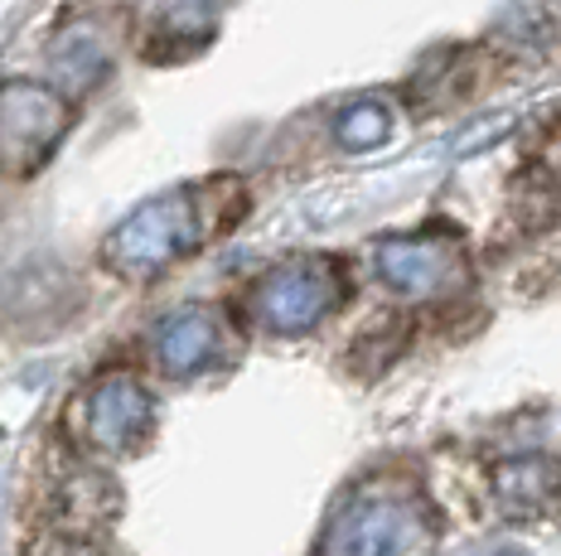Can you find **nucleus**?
<instances>
[{"instance_id":"obj_2","label":"nucleus","mask_w":561,"mask_h":556,"mask_svg":"<svg viewBox=\"0 0 561 556\" xmlns=\"http://www.w3.org/2000/svg\"><path fill=\"white\" fill-rule=\"evenodd\" d=\"M334 300H339V266L324 257H296L262 276V286L252 291V315L262 329L280 334V339H296V334H310L330 315Z\"/></svg>"},{"instance_id":"obj_5","label":"nucleus","mask_w":561,"mask_h":556,"mask_svg":"<svg viewBox=\"0 0 561 556\" xmlns=\"http://www.w3.org/2000/svg\"><path fill=\"white\" fill-rule=\"evenodd\" d=\"M378 276L407 300H440L460 291L470 266L450 238H388L378 247Z\"/></svg>"},{"instance_id":"obj_3","label":"nucleus","mask_w":561,"mask_h":556,"mask_svg":"<svg viewBox=\"0 0 561 556\" xmlns=\"http://www.w3.org/2000/svg\"><path fill=\"white\" fill-rule=\"evenodd\" d=\"M426 508L407 494H364L334 518L330 528V556H412L426 547Z\"/></svg>"},{"instance_id":"obj_7","label":"nucleus","mask_w":561,"mask_h":556,"mask_svg":"<svg viewBox=\"0 0 561 556\" xmlns=\"http://www.w3.org/2000/svg\"><path fill=\"white\" fill-rule=\"evenodd\" d=\"M150 354H156L160 373L165 378H194L224 354V329H218V315L204 305H184L174 315L160 320L156 339H150Z\"/></svg>"},{"instance_id":"obj_10","label":"nucleus","mask_w":561,"mask_h":556,"mask_svg":"<svg viewBox=\"0 0 561 556\" xmlns=\"http://www.w3.org/2000/svg\"><path fill=\"white\" fill-rule=\"evenodd\" d=\"M392 136V112L382 107V102H348L344 112L334 117V141L344 150H354V155H364V150H378L382 141Z\"/></svg>"},{"instance_id":"obj_6","label":"nucleus","mask_w":561,"mask_h":556,"mask_svg":"<svg viewBox=\"0 0 561 556\" xmlns=\"http://www.w3.org/2000/svg\"><path fill=\"white\" fill-rule=\"evenodd\" d=\"M150 416H156V402H150L146 382L136 373L98 378L83 397V431L102 455H126V450H136L150 431Z\"/></svg>"},{"instance_id":"obj_12","label":"nucleus","mask_w":561,"mask_h":556,"mask_svg":"<svg viewBox=\"0 0 561 556\" xmlns=\"http://www.w3.org/2000/svg\"><path fill=\"white\" fill-rule=\"evenodd\" d=\"M552 160H557V165H561V141H557V150H552Z\"/></svg>"},{"instance_id":"obj_11","label":"nucleus","mask_w":561,"mask_h":556,"mask_svg":"<svg viewBox=\"0 0 561 556\" xmlns=\"http://www.w3.org/2000/svg\"><path fill=\"white\" fill-rule=\"evenodd\" d=\"M30 556H102L92 542H78V537H44V542H34V552Z\"/></svg>"},{"instance_id":"obj_1","label":"nucleus","mask_w":561,"mask_h":556,"mask_svg":"<svg viewBox=\"0 0 561 556\" xmlns=\"http://www.w3.org/2000/svg\"><path fill=\"white\" fill-rule=\"evenodd\" d=\"M204 242V213H198V199L190 189L160 194V199L131 208L122 223L102 242V262L112 271L131 276V281H146V276H160L170 262L190 257V252Z\"/></svg>"},{"instance_id":"obj_8","label":"nucleus","mask_w":561,"mask_h":556,"mask_svg":"<svg viewBox=\"0 0 561 556\" xmlns=\"http://www.w3.org/2000/svg\"><path fill=\"white\" fill-rule=\"evenodd\" d=\"M489 489L508 518H537L561 503V465L552 455H513L494 465Z\"/></svg>"},{"instance_id":"obj_4","label":"nucleus","mask_w":561,"mask_h":556,"mask_svg":"<svg viewBox=\"0 0 561 556\" xmlns=\"http://www.w3.org/2000/svg\"><path fill=\"white\" fill-rule=\"evenodd\" d=\"M68 131V107L54 88L10 78L0 92V136H5V160L15 175H30L54 155V146Z\"/></svg>"},{"instance_id":"obj_9","label":"nucleus","mask_w":561,"mask_h":556,"mask_svg":"<svg viewBox=\"0 0 561 556\" xmlns=\"http://www.w3.org/2000/svg\"><path fill=\"white\" fill-rule=\"evenodd\" d=\"M107 68H112L107 34H102L98 25H88V20L68 25V30L54 39V73L64 78L68 88H78V92L98 88L102 78H107Z\"/></svg>"}]
</instances>
